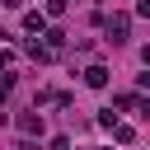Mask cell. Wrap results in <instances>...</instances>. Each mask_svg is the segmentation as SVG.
<instances>
[{"mask_svg": "<svg viewBox=\"0 0 150 150\" xmlns=\"http://www.w3.org/2000/svg\"><path fill=\"white\" fill-rule=\"evenodd\" d=\"M127 33H131V19H127V14H112V19H108V42L117 47V42H127Z\"/></svg>", "mask_w": 150, "mask_h": 150, "instance_id": "6da1fadb", "label": "cell"}, {"mask_svg": "<svg viewBox=\"0 0 150 150\" xmlns=\"http://www.w3.org/2000/svg\"><path fill=\"white\" fill-rule=\"evenodd\" d=\"M84 84H89V89H103V84H108V70H103V66H89V70H84Z\"/></svg>", "mask_w": 150, "mask_h": 150, "instance_id": "7a4b0ae2", "label": "cell"}, {"mask_svg": "<svg viewBox=\"0 0 150 150\" xmlns=\"http://www.w3.org/2000/svg\"><path fill=\"white\" fill-rule=\"evenodd\" d=\"M23 28H28V33H42V28H47V19H42L38 9H28V14H23Z\"/></svg>", "mask_w": 150, "mask_h": 150, "instance_id": "3957f363", "label": "cell"}, {"mask_svg": "<svg viewBox=\"0 0 150 150\" xmlns=\"http://www.w3.org/2000/svg\"><path fill=\"white\" fill-rule=\"evenodd\" d=\"M112 136H117V145H131V141H136V131H131L127 122H117V127H112Z\"/></svg>", "mask_w": 150, "mask_h": 150, "instance_id": "277c9868", "label": "cell"}, {"mask_svg": "<svg viewBox=\"0 0 150 150\" xmlns=\"http://www.w3.org/2000/svg\"><path fill=\"white\" fill-rule=\"evenodd\" d=\"M19 127H23V131H42V117H33V112H23V117H19Z\"/></svg>", "mask_w": 150, "mask_h": 150, "instance_id": "5b68a950", "label": "cell"}, {"mask_svg": "<svg viewBox=\"0 0 150 150\" xmlns=\"http://www.w3.org/2000/svg\"><path fill=\"white\" fill-rule=\"evenodd\" d=\"M98 127H108V131H112V127H117V112H112V108H103V112H98Z\"/></svg>", "mask_w": 150, "mask_h": 150, "instance_id": "8992f818", "label": "cell"}, {"mask_svg": "<svg viewBox=\"0 0 150 150\" xmlns=\"http://www.w3.org/2000/svg\"><path fill=\"white\" fill-rule=\"evenodd\" d=\"M9 89H14V75H0V98H9Z\"/></svg>", "mask_w": 150, "mask_h": 150, "instance_id": "52a82bcc", "label": "cell"}, {"mask_svg": "<svg viewBox=\"0 0 150 150\" xmlns=\"http://www.w3.org/2000/svg\"><path fill=\"white\" fill-rule=\"evenodd\" d=\"M66 5L70 0H47V14H66Z\"/></svg>", "mask_w": 150, "mask_h": 150, "instance_id": "ba28073f", "label": "cell"}, {"mask_svg": "<svg viewBox=\"0 0 150 150\" xmlns=\"http://www.w3.org/2000/svg\"><path fill=\"white\" fill-rule=\"evenodd\" d=\"M5 66H9V52H0V70H5Z\"/></svg>", "mask_w": 150, "mask_h": 150, "instance_id": "9c48e42d", "label": "cell"}, {"mask_svg": "<svg viewBox=\"0 0 150 150\" xmlns=\"http://www.w3.org/2000/svg\"><path fill=\"white\" fill-rule=\"evenodd\" d=\"M0 5H9V9H19V5H23V0H0Z\"/></svg>", "mask_w": 150, "mask_h": 150, "instance_id": "30bf717a", "label": "cell"}]
</instances>
